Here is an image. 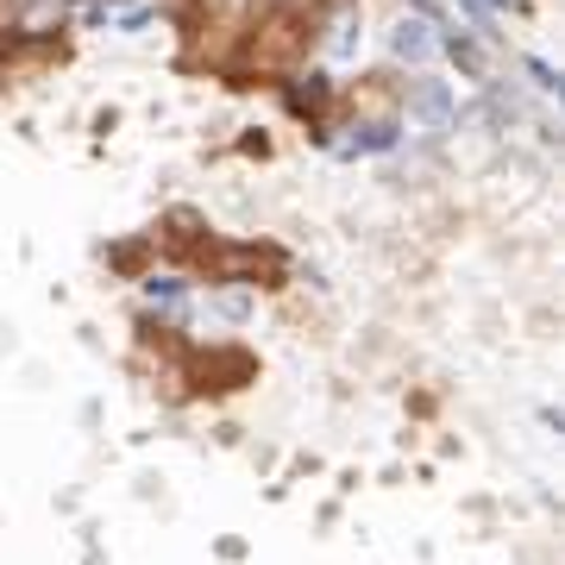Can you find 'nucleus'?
<instances>
[{
    "label": "nucleus",
    "instance_id": "nucleus-4",
    "mask_svg": "<svg viewBox=\"0 0 565 565\" xmlns=\"http://www.w3.org/2000/svg\"><path fill=\"white\" fill-rule=\"evenodd\" d=\"M289 107H296V114H308V120H321V107H327V82H321V76L289 82Z\"/></svg>",
    "mask_w": 565,
    "mask_h": 565
},
{
    "label": "nucleus",
    "instance_id": "nucleus-2",
    "mask_svg": "<svg viewBox=\"0 0 565 565\" xmlns=\"http://www.w3.org/2000/svg\"><path fill=\"white\" fill-rule=\"evenodd\" d=\"M434 44H440V32L427 20H403L396 32H390V51H396V63H427L434 57Z\"/></svg>",
    "mask_w": 565,
    "mask_h": 565
},
{
    "label": "nucleus",
    "instance_id": "nucleus-3",
    "mask_svg": "<svg viewBox=\"0 0 565 565\" xmlns=\"http://www.w3.org/2000/svg\"><path fill=\"white\" fill-rule=\"evenodd\" d=\"M408 107H415V120H422V126H446V120H452V95H446L440 82H427V76L408 88Z\"/></svg>",
    "mask_w": 565,
    "mask_h": 565
},
{
    "label": "nucleus",
    "instance_id": "nucleus-1",
    "mask_svg": "<svg viewBox=\"0 0 565 565\" xmlns=\"http://www.w3.org/2000/svg\"><path fill=\"white\" fill-rule=\"evenodd\" d=\"M359 44H364L359 7H352V0H340V7H333V20H327V32H321V51L333 63H352V57H359Z\"/></svg>",
    "mask_w": 565,
    "mask_h": 565
},
{
    "label": "nucleus",
    "instance_id": "nucleus-5",
    "mask_svg": "<svg viewBox=\"0 0 565 565\" xmlns=\"http://www.w3.org/2000/svg\"><path fill=\"white\" fill-rule=\"evenodd\" d=\"M446 57L459 63L465 76H484V57H478V39H465V32H446Z\"/></svg>",
    "mask_w": 565,
    "mask_h": 565
}]
</instances>
